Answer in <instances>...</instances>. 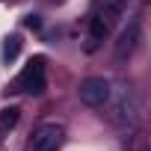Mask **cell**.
<instances>
[{
  "mask_svg": "<svg viewBox=\"0 0 151 151\" xmlns=\"http://www.w3.org/2000/svg\"><path fill=\"white\" fill-rule=\"evenodd\" d=\"M107 104H110V119H113L116 127H122V130H136L139 127V101H136L130 86H119L116 92L110 89Z\"/></svg>",
  "mask_w": 151,
  "mask_h": 151,
  "instance_id": "6da1fadb",
  "label": "cell"
},
{
  "mask_svg": "<svg viewBox=\"0 0 151 151\" xmlns=\"http://www.w3.org/2000/svg\"><path fill=\"white\" fill-rule=\"evenodd\" d=\"M45 89H47V59L45 56H33L9 86V92H24V95H42Z\"/></svg>",
  "mask_w": 151,
  "mask_h": 151,
  "instance_id": "7a4b0ae2",
  "label": "cell"
},
{
  "mask_svg": "<svg viewBox=\"0 0 151 151\" xmlns=\"http://www.w3.org/2000/svg\"><path fill=\"white\" fill-rule=\"evenodd\" d=\"M62 139H65V127L59 122H45L33 130V139H30L27 151H59Z\"/></svg>",
  "mask_w": 151,
  "mask_h": 151,
  "instance_id": "3957f363",
  "label": "cell"
},
{
  "mask_svg": "<svg viewBox=\"0 0 151 151\" xmlns=\"http://www.w3.org/2000/svg\"><path fill=\"white\" fill-rule=\"evenodd\" d=\"M110 89H113V83H110L107 77H86V80L80 83L77 95H80V101H83L86 107H104L107 98H110Z\"/></svg>",
  "mask_w": 151,
  "mask_h": 151,
  "instance_id": "277c9868",
  "label": "cell"
},
{
  "mask_svg": "<svg viewBox=\"0 0 151 151\" xmlns=\"http://www.w3.org/2000/svg\"><path fill=\"white\" fill-rule=\"evenodd\" d=\"M139 39H142V27H139V21H130V24L122 30L119 42H116V59H119V62L130 59L133 50H136V45H139Z\"/></svg>",
  "mask_w": 151,
  "mask_h": 151,
  "instance_id": "5b68a950",
  "label": "cell"
},
{
  "mask_svg": "<svg viewBox=\"0 0 151 151\" xmlns=\"http://www.w3.org/2000/svg\"><path fill=\"white\" fill-rule=\"evenodd\" d=\"M110 30H113V24H107L101 15H95V12H92V15H89V45H86V47H89V50H95V47L110 36Z\"/></svg>",
  "mask_w": 151,
  "mask_h": 151,
  "instance_id": "8992f818",
  "label": "cell"
},
{
  "mask_svg": "<svg viewBox=\"0 0 151 151\" xmlns=\"http://www.w3.org/2000/svg\"><path fill=\"white\" fill-rule=\"evenodd\" d=\"M124 3L127 0H95V15H101L107 24H116L119 21V15L124 12Z\"/></svg>",
  "mask_w": 151,
  "mask_h": 151,
  "instance_id": "52a82bcc",
  "label": "cell"
},
{
  "mask_svg": "<svg viewBox=\"0 0 151 151\" xmlns=\"http://www.w3.org/2000/svg\"><path fill=\"white\" fill-rule=\"evenodd\" d=\"M18 53H21V36H6L3 39V47H0V56H3V62L9 65V62H15L18 59Z\"/></svg>",
  "mask_w": 151,
  "mask_h": 151,
  "instance_id": "ba28073f",
  "label": "cell"
},
{
  "mask_svg": "<svg viewBox=\"0 0 151 151\" xmlns=\"http://www.w3.org/2000/svg\"><path fill=\"white\" fill-rule=\"evenodd\" d=\"M15 122H18V110H15V107H9V110H3V113H0V130L15 127Z\"/></svg>",
  "mask_w": 151,
  "mask_h": 151,
  "instance_id": "9c48e42d",
  "label": "cell"
},
{
  "mask_svg": "<svg viewBox=\"0 0 151 151\" xmlns=\"http://www.w3.org/2000/svg\"><path fill=\"white\" fill-rule=\"evenodd\" d=\"M24 24H27L30 30H39V27H42V21H39V15H27V21H24Z\"/></svg>",
  "mask_w": 151,
  "mask_h": 151,
  "instance_id": "30bf717a",
  "label": "cell"
}]
</instances>
